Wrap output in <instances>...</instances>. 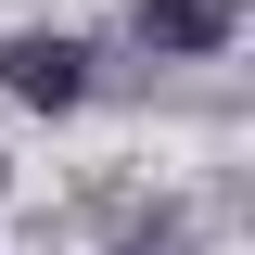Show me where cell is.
Wrapping results in <instances>:
<instances>
[{
	"instance_id": "6da1fadb",
	"label": "cell",
	"mask_w": 255,
	"mask_h": 255,
	"mask_svg": "<svg viewBox=\"0 0 255 255\" xmlns=\"http://www.w3.org/2000/svg\"><path fill=\"white\" fill-rule=\"evenodd\" d=\"M0 90L26 102V115H77L90 102V51L51 38V26H26V38H0Z\"/></svg>"
},
{
	"instance_id": "7a4b0ae2",
	"label": "cell",
	"mask_w": 255,
	"mask_h": 255,
	"mask_svg": "<svg viewBox=\"0 0 255 255\" xmlns=\"http://www.w3.org/2000/svg\"><path fill=\"white\" fill-rule=\"evenodd\" d=\"M128 38L140 51H230V0H140Z\"/></svg>"
}]
</instances>
